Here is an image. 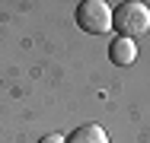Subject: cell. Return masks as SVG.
<instances>
[{
  "label": "cell",
  "mask_w": 150,
  "mask_h": 143,
  "mask_svg": "<svg viewBox=\"0 0 150 143\" xmlns=\"http://www.w3.org/2000/svg\"><path fill=\"white\" fill-rule=\"evenodd\" d=\"M38 143H64V140H61L58 134H45V137H42V140H38Z\"/></svg>",
  "instance_id": "5b68a950"
},
{
  "label": "cell",
  "mask_w": 150,
  "mask_h": 143,
  "mask_svg": "<svg viewBox=\"0 0 150 143\" xmlns=\"http://www.w3.org/2000/svg\"><path fill=\"white\" fill-rule=\"evenodd\" d=\"M109 57H112V64H118V67H128V64H134L137 60V45H134V38H112V45H109Z\"/></svg>",
  "instance_id": "3957f363"
},
{
  "label": "cell",
  "mask_w": 150,
  "mask_h": 143,
  "mask_svg": "<svg viewBox=\"0 0 150 143\" xmlns=\"http://www.w3.org/2000/svg\"><path fill=\"white\" fill-rule=\"evenodd\" d=\"M112 26L118 29L125 38H134V35H144L150 29V6L131 0V3H121L118 10L112 13Z\"/></svg>",
  "instance_id": "6da1fadb"
},
{
  "label": "cell",
  "mask_w": 150,
  "mask_h": 143,
  "mask_svg": "<svg viewBox=\"0 0 150 143\" xmlns=\"http://www.w3.org/2000/svg\"><path fill=\"white\" fill-rule=\"evenodd\" d=\"M64 143H109V134H105L99 124H83V127H77Z\"/></svg>",
  "instance_id": "277c9868"
},
{
  "label": "cell",
  "mask_w": 150,
  "mask_h": 143,
  "mask_svg": "<svg viewBox=\"0 0 150 143\" xmlns=\"http://www.w3.org/2000/svg\"><path fill=\"white\" fill-rule=\"evenodd\" d=\"M77 26L90 35H102L112 29V10L105 0H83L77 6Z\"/></svg>",
  "instance_id": "7a4b0ae2"
}]
</instances>
